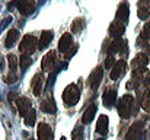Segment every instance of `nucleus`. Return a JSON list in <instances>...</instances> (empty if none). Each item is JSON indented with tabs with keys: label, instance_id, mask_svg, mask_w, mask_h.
Here are the masks:
<instances>
[{
	"label": "nucleus",
	"instance_id": "f257e3e1",
	"mask_svg": "<svg viewBox=\"0 0 150 140\" xmlns=\"http://www.w3.org/2000/svg\"><path fill=\"white\" fill-rule=\"evenodd\" d=\"M134 105H136L134 98H133L130 93L121 96V99H120V102H118V114H120V117L124 118V120L130 118L131 114L134 112Z\"/></svg>",
	"mask_w": 150,
	"mask_h": 140
},
{
	"label": "nucleus",
	"instance_id": "f03ea898",
	"mask_svg": "<svg viewBox=\"0 0 150 140\" xmlns=\"http://www.w3.org/2000/svg\"><path fill=\"white\" fill-rule=\"evenodd\" d=\"M80 99V91L77 88V85L70 83L69 86H66V89L63 91V101L67 107H73L79 102Z\"/></svg>",
	"mask_w": 150,
	"mask_h": 140
},
{
	"label": "nucleus",
	"instance_id": "7ed1b4c3",
	"mask_svg": "<svg viewBox=\"0 0 150 140\" xmlns=\"http://www.w3.org/2000/svg\"><path fill=\"white\" fill-rule=\"evenodd\" d=\"M37 48H38V40H37V37H34L31 34L25 35L19 44V51L22 54H26V55H31L32 53H35Z\"/></svg>",
	"mask_w": 150,
	"mask_h": 140
},
{
	"label": "nucleus",
	"instance_id": "20e7f679",
	"mask_svg": "<svg viewBox=\"0 0 150 140\" xmlns=\"http://www.w3.org/2000/svg\"><path fill=\"white\" fill-rule=\"evenodd\" d=\"M12 6H16V9L21 12L22 16H29L34 13L37 3H35V0H13Z\"/></svg>",
	"mask_w": 150,
	"mask_h": 140
},
{
	"label": "nucleus",
	"instance_id": "39448f33",
	"mask_svg": "<svg viewBox=\"0 0 150 140\" xmlns=\"http://www.w3.org/2000/svg\"><path fill=\"white\" fill-rule=\"evenodd\" d=\"M143 127H144V121H136L131 124V127L128 129L125 140H139L140 136L143 134Z\"/></svg>",
	"mask_w": 150,
	"mask_h": 140
},
{
	"label": "nucleus",
	"instance_id": "423d86ee",
	"mask_svg": "<svg viewBox=\"0 0 150 140\" xmlns=\"http://www.w3.org/2000/svg\"><path fill=\"white\" fill-rule=\"evenodd\" d=\"M102 77H103V70H102L100 66H98V67L91 73V76H89V79H88V83H89V86H91L92 91H96V89L99 88L100 82H102Z\"/></svg>",
	"mask_w": 150,
	"mask_h": 140
},
{
	"label": "nucleus",
	"instance_id": "0eeeda50",
	"mask_svg": "<svg viewBox=\"0 0 150 140\" xmlns=\"http://www.w3.org/2000/svg\"><path fill=\"white\" fill-rule=\"evenodd\" d=\"M125 72H127V63H125V60H120V61H117L114 64L109 76H111L112 80H118V79H121L125 75Z\"/></svg>",
	"mask_w": 150,
	"mask_h": 140
},
{
	"label": "nucleus",
	"instance_id": "6e6552de",
	"mask_svg": "<svg viewBox=\"0 0 150 140\" xmlns=\"http://www.w3.org/2000/svg\"><path fill=\"white\" fill-rule=\"evenodd\" d=\"M37 136H38V140H52L54 133H52L51 126L47 123H40L37 129Z\"/></svg>",
	"mask_w": 150,
	"mask_h": 140
},
{
	"label": "nucleus",
	"instance_id": "1a4fd4ad",
	"mask_svg": "<svg viewBox=\"0 0 150 140\" xmlns=\"http://www.w3.org/2000/svg\"><path fill=\"white\" fill-rule=\"evenodd\" d=\"M55 63H57V54H55V51H48V53L44 55V58H42L41 69H42L44 72H51V70H54Z\"/></svg>",
	"mask_w": 150,
	"mask_h": 140
},
{
	"label": "nucleus",
	"instance_id": "9d476101",
	"mask_svg": "<svg viewBox=\"0 0 150 140\" xmlns=\"http://www.w3.org/2000/svg\"><path fill=\"white\" fill-rule=\"evenodd\" d=\"M102 101H103V105L106 108H112L115 105V102H117V89L106 88L103 95H102Z\"/></svg>",
	"mask_w": 150,
	"mask_h": 140
},
{
	"label": "nucleus",
	"instance_id": "9b49d317",
	"mask_svg": "<svg viewBox=\"0 0 150 140\" xmlns=\"http://www.w3.org/2000/svg\"><path fill=\"white\" fill-rule=\"evenodd\" d=\"M128 18H130V7L127 3H121L117 9V15H115V21L121 22V23H127L128 22Z\"/></svg>",
	"mask_w": 150,
	"mask_h": 140
},
{
	"label": "nucleus",
	"instance_id": "f8f14e48",
	"mask_svg": "<svg viewBox=\"0 0 150 140\" xmlns=\"http://www.w3.org/2000/svg\"><path fill=\"white\" fill-rule=\"evenodd\" d=\"M16 107H18L21 117H25L28 114V111L31 109V99L26 96H19V98H16Z\"/></svg>",
	"mask_w": 150,
	"mask_h": 140
},
{
	"label": "nucleus",
	"instance_id": "ddd939ff",
	"mask_svg": "<svg viewBox=\"0 0 150 140\" xmlns=\"http://www.w3.org/2000/svg\"><path fill=\"white\" fill-rule=\"evenodd\" d=\"M40 108H41V111H44L45 114H54V112L57 111V107H55V102H54L52 95H47V98L41 102Z\"/></svg>",
	"mask_w": 150,
	"mask_h": 140
},
{
	"label": "nucleus",
	"instance_id": "4468645a",
	"mask_svg": "<svg viewBox=\"0 0 150 140\" xmlns=\"http://www.w3.org/2000/svg\"><path fill=\"white\" fill-rule=\"evenodd\" d=\"M124 31H125V25L121 23V22H118V21H114L111 23V26H109V35L112 38H121V35L124 34Z\"/></svg>",
	"mask_w": 150,
	"mask_h": 140
},
{
	"label": "nucleus",
	"instance_id": "2eb2a0df",
	"mask_svg": "<svg viewBox=\"0 0 150 140\" xmlns=\"http://www.w3.org/2000/svg\"><path fill=\"white\" fill-rule=\"evenodd\" d=\"M42 86H44V75L42 73H37L34 76V80H32V92H34L35 96L41 95Z\"/></svg>",
	"mask_w": 150,
	"mask_h": 140
},
{
	"label": "nucleus",
	"instance_id": "dca6fc26",
	"mask_svg": "<svg viewBox=\"0 0 150 140\" xmlns=\"http://www.w3.org/2000/svg\"><path fill=\"white\" fill-rule=\"evenodd\" d=\"M52 37H54L52 31H48V29L42 31L41 35H40V41H38V50L47 48V47L50 45V43L52 41Z\"/></svg>",
	"mask_w": 150,
	"mask_h": 140
},
{
	"label": "nucleus",
	"instance_id": "f3484780",
	"mask_svg": "<svg viewBox=\"0 0 150 140\" xmlns=\"http://www.w3.org/2000/svg\"><path fill=\"white\" fill-rule=\"evenodd\" d=\"M108 129H109V121L106 115H100L96 121V133L100 136H106L108 134Z\"/></svg>",
	"mask_w": 150,
	"mask_h": 140
},
{
	"label": "nucleus",
	"instance_id": "a211bd4d",
	"mask_svg": "<svg viewBox=\"0 0 150 140\" xmlns=\"http://www.w3.org/2000/svg\"><path fill=\"white\" fill-rule=\"evenodd\" d=\"M71 44H73V37H71V34H69V32L63 34L61 38H60V41H58V51L66 53V51L71 47Z\"/></svg>",
	"mask_w": 150,
	"mask_h": 140
},
{
	"label": "nucleus",
	"instance_id": "6ab92c4d",
	"mask_svg": "<svg viewBox=\"0 0 150 140\" xmlns=\"http://www.w3.org/2000/svg\"><path fill=\"white\" fill-rule=\"evenodd\" d=\"M147 63H149V55H147L146 53H139V54L133 58V61H131V67H133V69L146 67Z\"/></svg>",
	"mask_w": 150,
	"mask_h": 140
},
{
	"label": "nucleus",
	"instance_id": "aec40b11",
	"mask_svg": "<svg viewBox=\"0 0 150 140\" xmlns=\"http://www.w3.org/2000/svg\"><path fill=\"white\" fill-rule=\"evenodd\" d=\"M96 109H98L96 104H91V105L85 109V112H83V115H82V123H83V124H89V123H92V120L95 118Z\"/></svg>",
	"mask_w": 150,
	"mask_h": 140
},
{
	"label": "nucleus",
	"instance_id": "412c9836",
	"mask_svg": "<svg viewBox=\"0 0 150 140\" xmlns=\"http://www.w3.org/2000/svg\"><path fill=\"white\" fill-rule=\"evenodd\" d=\"M18 40H19V31L15 29V28H12V29L7 32L6 38H4V47H6V48H12Z\"/></svg>",
	"mask_w": 150,
	"mask_h": 140
},
{
	"label": "nucleus",
	"instance_id": "4be33fe9",
	"mask_svg": "<svg viewBox=\"0 0 150 140\" xmlns=\"http://www.w3.org/2000/svg\"><path fill=\"white\" fill-rule=\"evenodd\" d=\"M85 23H86L85 18H76V19L73 21L71 26H70L71 32H73V34H79V32H80V31L85 28Z\"/></svg>",
	"mask_w": 150,
	"mask_h": 140
},
{
	"label": "nucleus",
	"instance_id": "5701e85b",
	"mask_svg": "<svg viewBox=\"0 0 150 140\" xmlns=\"http://www.w3.org/2000/svg\"><path fill=\"white\" fill-rule=\"evenodd\" d=\"M140 105L142 108L146 111V112H150V88H147L143 95H142V99H140Z\"/></svg>",
	"mask_w": 150,
	"mask_h": 140
},
{
	"label": "nucleus",
	"instance_id": "b1692460",
	"mask_svg": "<svg viewBox=\"0 0 150 140\" xmlns=\"http://www.w3.org/2000/svg\"><path fill=\"white\" fill-rule=\"evenodd\" d=\"M35 120H37V111L31 108V109L28 111V114L25 115V120H23V121H25V124H26L28 127H34V126H35Z\"/></svg>",
	"mask_w": 150,
	"mask_h": 140
},
{
	"label": "nucleus",
	"instance_id": "393cba45",
	"mask_svg": "<svg viewBox=\"0 0 150 140\" xmlns=\"http://www.w3.org/2000/svg\"><path fill=\"white\" fill-rule=\"evenodd\" d=\"M31 64H32V58H31L29 55H26V54H22V57L19 58V66H21V69H22V70H26V69L31 67Z\"/></svg>",
	"mask_w": 150,
	"mask_h": 140
},
{
	"label": "nucleus",
	"instance_id": "a878e982",
	"mask_svg": "<svg viewBox=\"0 0 150 140\" xmlns=\"http://www.w3.org/2000/svg\"><path fill=\"white\" fill-rule=\"evenodd\" d=\"M7 63H9V69L10 72H15L18 67V57L15 54H9L7 55Z\"/></svg>",
	"mask_w": 150,
	"mask_h": 140
},
{
	"label": "nucleus",
	"instance_id": "bb28decb",
	"mask_svg": "<svg viewBox=\"0 0 150 140\" xmlns=\"http://www.w3.org/2000/svg\"><path fill=\"white\" fill-rule=\"evenodd\" d=\"M71 137L73 140H83V129L80 126H76L74 130L71 131Z\"/></svg>",
	"mask_w": 150,
	"mask_h": 140
},
{
	"label": "nucleus",
	"instance_id": "cd10ccee",
	"mask_svg": "<svg viewBox=\"0 0 150 140\" xmlns=\"http://www.w3.org/2000/svg\"><path fill=\"white\" fill-rule=\"evenodd\" d=\"M137 16H139V19H142V21H146V19H147V18L150 16V9H147V7H139Z\"/></svg>",
	"mask_w": 150,
	"mask_h": 140
},
{
	"label": "nucleus",
	"instance_id": "c85d7f7f",
	"mask_svg": "<svg viewBox=\"0 0 150 140\" xmlns=\"http://www.w3.org/2000/svg\"><path fill=\"white\" fill-rule=\"evenodd\" d=\"M114 64H115V58H114V55L112 54H109L106 58H105V63H103V66H105V69H112L114 67Z\"/></svg>",
	"mask_w": 150,
	"mask_h": 140
},
{
	"label": "nucleus",
	"instance_id": "c756f323",
	"mask_svg": "<svg viewBox=\"0 0 150 140\" xmlns=\"http://www.w3.org/2000/svg\"><path fill=\"white\" fill-rule=\"evenodd\" d=\"M16 80H18V76H16L15 72H10L7 76H4V82H6L7 85H12V83H15Z\"/></svg>",
	"mask_w": 150,
	"mask_h": 140
},
{
	"label": "nucleus",
	"instance_id": "7c9ffc66",
	"mask_svg": "<svg viewBox=\"0 0 150 140\" xmlns=\"http://www.w3.org/2000/svg\"><path fill=\"white\" fill-rule=\"evenodd\" d=\"M76 51H77V45H73V47H70L67 51H66V55H64V58L66 60H70L74 54H76Z\"/></svg>",
	"mask_w": 150,
	"mask_h": 140
},
{
	"label": "nucleus",
	"instance_id": "2f4dec72",
	"mask_svg": "<svg viewBox=\"0 0 150 140\" xmlns=\"http://www.w3.org/2000/svg\"><path fill=\"white\" fill-rule=\"evenodd\" d=\"M140 35H143L146 40H150V22H147V23L144 25V28H143V31H142Z\"/></svg>",
	"mask_w": 150,
	"mask_h": 140
},
{
	"label": "nucleus",
	"instance_id": "473e14b6",
	"mask_svg": "<svg viewBox=\"0 0 150 140\" xmlns=\"http://www.w3.org/2000/svg\"><path fill=\"white\" fill-rule=\"evenodd\" d=\"M10 21H12V18H10V16H6L3 21H0V26H1V29H3V28H6V26H7V23H9Z\"/></svg>",
	"mask_w": 150,
	"mask_h": 140
},
{
	"label": "nucleus",
	"instance_id": "72a5a7b5",
	"mask_svg": "<svg viewBox=\"0 0 150 140\" xmlns=\"http://www.w3.org/2000/svg\"><path fill=\"white\" fill-rule=\"evenodd\" d=\"M139 7H147V9H150V0H140L139 1Z\"/></svg>",
	"mask_w": 150,
	"mask_h": 140
},
{
	"label": "nucleus",
	"instance_id": "f704fd0d",
	"mask_svg": "<svg viewBox=\"0 0 150 140\" xmlns=\"http://www.w3.org/2000/svg\"><path fill=\"white\" fill-rule=\"evenodd\" d=\"M143 85H144V86H149V85H150V72H147V73H146L144 80H143Z\"/></svg>",
	"mask_w": 150,
	"mask_h": 140
},
{
	"label": "nucleus",
	"instance_id": "c9c22d12",
	"mask_svg": "<svg viewBox=\"0 0 150 140\" xmlns=\"http://www.w3.org/2000/svg\"><path fill=\"white\" fill-rule=\"evenodd\" d=\"M146 54H147V55L150 57V43L147 44V45H146Z\"/></svg>",
	"mask_w": 150,
	"mask_h": 140
},
{
	"label": "nucleus",
	"instance_id": "e433bc0d",
	"mask_svg": "<svg viewBox=\"0 0 150 140\" xmlns=\"http://www.w3.org/2000/svg\"><path fill=\"white\" fill-rule=\"evenodd\" d=\"M60 140H66V139H64V137H61V139H60Z\"/></svg>",
	"mask_w": 150,
	"mask_h": 140
},
{
	"label": "nucleus",
	"instance_id": "4c0bfd02",
	"mask_svg": "<svg viewBox=\"0 0 150 140\" xmlns=\"http://www.w3.org/2000/svg\"><path fill=\"white\" fill-rule=\"evenodd\" d=\"M149 140H150V131H149Z\"/></svg>",
	"mask_w": 150,
	"mask_h": 140
},
{
	"label": "nucleus",
	"instance_id": "58836bf2",
	"mask_svg": "<svg viewBox=\"0 0 150 140\" xmlns=\"http://www.w3.org/2000/svg\"><path fill=\"white\" fill-rule=\"evenodd\" d=\"M29 140H34V139H29Z\"/></svg>",
	"mask_w": 150,
	"mask_h": 140
},
{
	"label": "nucleus",
	"instance_id": "ea45409f",
	"mask_svg": "<svg viewBox=\"0 0 150 140\" xmlns=\"http://www.w3.org/2000/svg\"><path fill=\"white\" fill-rule=\"evenodd\" d=\"M0 29H1V26H0Z\"/></svg>",
	"mask_w": 150,
	"mask_h": 140
}]
</instances>
